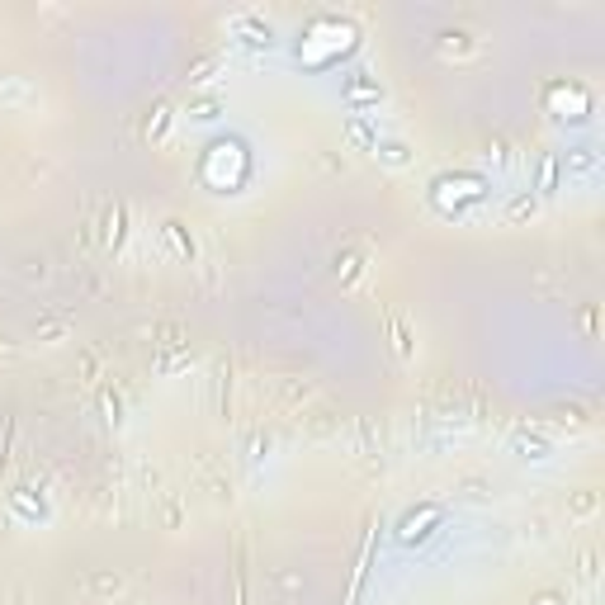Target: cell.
<instances>
[{
	"label": "cell",
	"mask_w": 605,
	"mask_h": 605,
	"mask_svg": "<svg viewBox=\"0 0 605 605\" xmlns=\"http://www.w3.org/2000/svg\"><path fill=\"white\" fill-rule=\"evenodd\" d=\"M213 66H218V57H203V62H195V66H189V86H203V80L213 76Z\"/></svg>",
	"instance_id": "cell-21"
},
{
	"label": "cell",
	"mask_w": 605,
	"mask_h": 605,
	"mask_svg": "<svg viewBox=\"0 0 605 605\" xmlns=\"http://www.w3.org/2000/svg\"><path fill=\"white\" fill-rule=\"evenodd\" d=\"M218 114H223V100H218V95H203V100H189V119H195V123H213Z\"/></svg>",
	"instance_id": "cell-15"
},
{
	"label": "cell",
	"mask_w": 605,
	"mask_h": 605,
	"mask_svg": "<svg viewBox=\"0 0 605 605\" xmlns=\"http://www.w3.org/2000/svg\"><path fill=\"white\" fill-rule=\"evenodd\" d=\"M10 511H15L19 520H34V525H43V520H48V502L38 497L34 487H15V492H10Z\"/></svg>",
	"instance_id": "cell-8"
},
{
	"label": "cell",
	"mask_w": 605,
	"mask_h": 605,
	"mask_svg": "<svg viewBox=\"0 0 605 605\" xmlns=\"http://www.w3.org/2000/svg\"><path fill=\"white\" fill-rule=\"evenodd\" d=\"M431 199L445 218H469V209L487 199V180L483 175H440L431 185Z\"/></svg>",
	"instance_id": "cell-3"
},
{
	"label": "cell",
	"mask_w": 605,
	"mask_h": 605,
	"mask_svg": "<svg viewBox=\"0 0 605 605\" xmlns=\"http://www.w3.org/2000/svg\"><path fill=\"white\" fill-rule=\"evenodd\" d=\"M246 175H251V157H246L241 142H213L199 157V180L213 195H237L246 185Z\"/></svg>",
	"instance_id": "cell-2"
},
{
	"label": "cell",
	"mask_w": 605,
	"mask_h": 605,
	"mask_svg": "<svg viewBox=\"0 0 605 605\" xmlns=\"http://www.w3.org/2000/svg\"><path fill=\"white\" fill-rule=\"evenodd\" d=\"M341 100H346L350 109H379L383 104V86L369 72H350L346 80H341Z\"/></svg>",
	"instance_id": "cell-6"
},
{
	"label": "cell",
	"mask_w": 605,
	"mask_h": 605,
	"mask_svg": "<svg viewBox=\"0 0 605 605\" xmlns=\"http://www.w3.org/2000/svg\"><path fill=\"white\" fill-rule=\"evenodd\" d=\"M478 43L469 34H440V52H445V57H469Z\"/></svg>",
	"instance_id": "cell-16"
},
{
	"label": "cell",
	"mask_w": 605,
	"mask_h": 605,
	"mask_svg": "<svg viewBox=\"0 0 605 605\" xmlns=\"http://www.w3.org/2000/svg\"><path fill=\"white\" fill-rule=\"evenodd\" d=\"M393 336H397V355H402V360H411V332L402 322H393Z\"/></svg>",
	"instance_id": "cell-23"
},
{
	"label": "cell",
	"mask_w": 605,
	"mask_h": 605,
	"mask_svg": "<svg viewBox=\"0 0 605 605\" xmlns=\"http://www.w3.org/2000/svg\"><path fill=\"white\" fill-rule=\"evenodd\" d=\"M445 520V506L440 502H421V506H411V511L397 520V540L402 544H421V540H431L435 525Z\"/></svg>",
	"instance_id": "cell-5"
},
{
	"label": "cell",
	"mask_w": 605,
	"mask_h": 605,
	"mask_svg": "<svg viewBox=\"0 0 605 605\" xmlns=\"http://www.w3.org/2000/svg\"><path fill=\"white\" fill-rule=\"evenodd\" d=\"M530 213H534V199H530V195L511 199V209H506V218H511V223H520V218H530Z\"/></svg>",
	"instance_id": "cell-22"
},
{
	"label": "cell",
	"mask_w": 605,
	"mask_h": 605,
	"mask_svg": "<svg viewBox=\"0 0 605 605\" xmlns=\"http://www.w3.org/2000/svg\"><path fill=\"white\" fill-rule=\"evenodd\" d=\"M530 605H563V591H540Z\"/></svg>",
	"instance_id": "cell-25"
},
{
	"label": "cell",
	"mask_w": 605,
	"mask_h": 605,
	"mask_svg": "<svg viewBox=\"0 0 605 605\" xmlns=\"http://www.w3.org/2000/svg\"><path fill=\"white\" fill-rule=\"evenodd\" d=\"M346 137H350V142L360 147V151H374V142H379V133L369 128V119H364V114H355V119L346 123Z\"/></svg>",
	"instance_id": "cell-13"
},
{
	"label": "cell",
	"mask_w": 605,
	"mask_h": 605,
	"mask_svg": "<svg viewBox=\"0 0 605 605\" xmlns=\"http://www.w3.org/2000/svg\"><path fill=\"white\" fill-rule=\"evenodd\" d=\"M336 274H341V284H350L355 274H360V256H355V251H346V256L336 260Z\"/></svg>",
	"instance_id": "cell-20"
},
{
	"label": "cell",
	"mask_w": 605,
	"mask_h": 605,
	"mask_svg": "<svg viewBox=\"0 0 605 605\" xmlns=\"http://www.w3.org/2000/svg\"><path fill=\"white\" fill-rule=\"evenodd\" d=\"M374 157L383 161V166H393V171L411 166V147H407V142H393V137H379V142H374Z\"/></svg>",
	"instance_id": "cell-10"
},
{
	"label": "cell",
	"mask_w": 605,
	"mask_h": 605,
	"mask_svg": "<svg viewBox=\"0 0 605 605\" xmlns=\"http://www.w3.org/2000/svg\"><path fill=\"white\" fill-rule=\"evenodd\" d=\"M166 123H171V109H166V104H157V109H151V123H147V137H151V142H157V137L166 133Z\"/></svg>",
	"instance_id": "cell-19"
},
{
	"label": "cell",
	"mask_w": 605,
	"mask_h": 605,
	"mask_svg": "<svg viewBox=\"0 0 605 605\" xmlns=\"http://www.w3.org/2000/svg\"><path fill=\"white\" fill-rule=\"evenodd\" d=\"M369 568H374V530L364 534V548H360V568H355V582H350V605H360V596H364V582H369Z\"/></svg>",
	"instance_id": "cell-9"
},
{
	"label": "cell",
	"mask_w": 605,
	"mask_h": 605,
	"mask_svg": "<svg viewBox=\"0 0 605 605\" xmlns=\"http://www.w3.org/2000/svg\"><path fill=\"white\" fill-rule=\"evenodd\" d=\"M232 34H237L246 48H256V52H270L274 48V29L260 15H232Z\"/></svg>",
	"instance_id": "cell-7"
},
{
	"label": "cell",
	"mask_w": 605,
	"mask_h": 605,
	"mask_svg": "<svg viewBox=\"0 0 605 605\" xmlns=\"http://www.w3.org/2000/svg\"><path fill=\"white\" fill-rule=\"evenodd\" d=\"M0 100H24V86H15V80H5V86H0Z\"/></svg>",
	"instance_id": "cell-27"
},
{
	"label": "cell",
	"mask_w": 605,
	"mask_h": 605,
	"mask_svg": "<svg viewBox=\"0 0 605 605\" xmlns=\"http://www.w3.org/2000/svg\"><path fill=\"white\" fill-rule=\"evenodd\" d=\"M591 506H596V497H591V492H582V497H577V502H572V511H577V516H586V511H591Z\"/></svg>",
	"instance_id": "cell-28"
},
{
	"label": "cell",
	"mask_w": 605,
	"mask_h": 605,
	"mask_svg": "<svg viewBox=\"0 0 605 605\" xmlns=\"http://www.w3.org/2000/svg\"><path fill=\"white\" fill-rule=\"evenodd\" d=\"M511 449L520 454V459H530V463H544L548 459V445H544L540 435H530V431H516L511 435Z\"/></svg>",
	"instance_id": "cell-12"
},
{
	"label": "cell",
	"mask_w": 605,
	"mask_h": 605,
	"mask_svg": "<svg viewBox=\"0 0 605 605\" xmlns=\"http://www.w3.org/2000/svg\"><path fill=\"white\" fill-rule=\"evenodd\" d=\"M558 157H554V151H544V161H540V195L548 199V195H558Z\"/></svg>",
	"instance_id": "cell-14"
},
{
	"label": "cell",
	"mask_w": 605,
	"mask_h": 605,
	"mask_svg": "<svg viewBox=\"0 0 605 605\" xmlns=\"http://www.w3.org/2000/svg\"><path fill=\"white\" fill-rule=\"evenodd\" d=\"M355 43H360V29H355L350 19L312 15L298 34V62L312 66V72H322V66H336L346 52H355Z\"/></svg>",
	"instance_id": "cell-1"
},
{
	"label": "cell",
	"mask_w": 605,
	"mask_h": 605,
	"mask_svg": "<svg viewBox=\"0 0 605 605\" xmlns=\"http://www.w3.org/2000/svg\"><path fill=\"white\" fill-rule=\"evenodd\" d=\"M544 109L558 123H586L596 104H591V90L577 86V80H548L544 86Z\"/></svg>",
	"instance_id": "cell-4"
},
{
	"label": "cell",
	"mask_w": 605,
	"mask_h": 605,
	"mask_svg": "<svg viewBox=\"0 0 605 605\" xmlns=\"http://www.w3.org/2000/svg\"><path fill=\"white\" fill-rule=\"evenodd\" d=\"M104 421L119 425V397H109V393H104Z\"/></svg>",
	"instance_id": "cell-24"
},
{
	"label": "cell",
	"mask_w": 605,
	"mask_h": 605,
	"mask_svg": "<svg viewBox=\"0 0 605 605\" xmlns=\"http://www.w3.org/2000/svg\"><path fill=\"white\" fill-rule=\"evenodd\" d=\"M119 241H123V203H114V209L104 213V246L114 251Z\"/></svg>",
	"instance_id": "cell-17"
},
{
	"label": "cell",
	"mask_w": 605,
	"mask_h": 605,
	"mask_svg": "<svg viewBox=\"0 0 605 605\" xmlns=\"http://www.w3.org/2000/svg\"><path fill=\"white\" fill-rule=\"evenodd\" d=\"M166 237H171V246H175V251H180L185 260H195V241H189L185 232H180V223H166Z\"/></svg>",
	"instance_id": "cell-18"
},
{
	"label": "cell",
	"mask_w": 605,
	"mask_h": 605,
	"mask_svg": "<svg viewBox=\"0 0 605 605\" xmlns=\"http://www.w3.org/2000/svg\"><path fill=\"white\" fill-rule=\"evenodd\" d=\"M95 591H104V596H114V591H119V577H95Z\"/></svg>",
	"instance_id": "cell-26"
},
{
	"label": "cell",
	"mask_w": 605,
	"mask_h": 605,
	"mask_svg": "<svg viewBox=\"0 0 605 605\" xmlns=\"http://www.w3.org/2000/svg\"><path fill=\"white\" fill-rule=\"evenodd\" d=\"M558 166H568V175H596L601 157L591 147H568V157H558Z\"/></svg>",
	"instance_id": "cell-11"
}]
</instances>
